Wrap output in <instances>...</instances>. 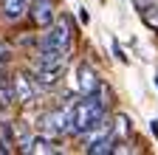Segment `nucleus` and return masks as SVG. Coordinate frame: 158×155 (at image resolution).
Masks as SVG:
<instances>
[{"label": "nucleus", "instance_id": "obj_1", "mask_svg": "<svg viewBox=\"0 0 158 155\" xmlns=\"http://www.w3.org/2000/svg\"><path fill=\"white\" fill-rule=\"evenodd\" d=\"M65 65H68V48H62V51L59 48H40L34 56V65H31L34 82L45 85V88L56 85L59 76L65 73Z\"/></svg>", "mask_w": 158, "mask_h": 155}, {"label": "nucleus", "instance_id": "obj_2", "mask_svg": "<svg viewBox=\"0 0 158 155\" xmlns=\"http://www.w3.org/2000/svg\"><path fill=\"white\" fill-rule=\"evenodd\" d=\"M102 119H105L102 90H96L90 96H82V99L73 104V130H71V135H85L88 130H93Z\"/></svg>", "mask_w": 158, "mask_h": 155}, {"label": "nucleus", "instance_id": "obj_3", "mask_svg": "<svg viewBox=\"0 0 158 155\" xmlns=\"http://www.w3.org/2000/svg\"><path fill=\"white\" fill-rule=\"evenodd\" d=\"M40 130H43L45 135H51V138L71 135V130H73V104L45 113V116H43V121H40Z\"/></svg>", "mask_w": 158, "mask_h": 155}, {"label": "nucleus", "instance_id": "obj_4", "mask_svg": "<svg viewBox=\"0 0 158 155\" xmlns=\"http://www.w3.org/2000/svg\"><path fill=\"white\" fill-rule=\"evenodd\" d=\"M71 45V23L65 20H54L48 28H45V34L40 37V48H68Z\"/></svg>", "mask_w": 158, "mask_h": 155}, {"label": "nucleus", "instance_id": "obj_5", "mask_svg": "<svg viewBox=\"0 0 158 155\" xmlns=\"http://www.w3.org/2000/svg\"><path fill=\"white\" fill-rule=\"evenodd\" d=\"M76 90L82 93V96H90V93H96V90H102V85H99V76H96L93 68L85 65V62L76 68Z\"/></svg>", "mask_w": 158, "mask_h": 155}, {"label": "nucleus", "instance_id": "obj_6", "mask_svg": "<svg viewBox=\"0 0 158 155\" xmlns=\"http://www.w3.org/2000/svg\"><path fill=\"white\" fill-rule=\"evenodd\" d=\"M14 79V102H20V104H28V102H34V96H37V85H34V79H28V76H11Z\"/></svg>", "mask_w": 158, "mask_h": 155}, {"label": "nucleus", "instance_id": "obj_7", "mask_svg": "<svg viewBox=\"0 0 158 155\" xmlns=\"http://www.w3.org/2000/svg\"><path fill=\"white\" fill-rule=\"evenodd\" d=\"M31 20L37 26L48 28L54 23V0H34L31 3Z\"/></svg>", "mask_w": 158, "mask_h": 155}, {"label": "nucleus", "instance_id": "obj_8", "mask_svg": "<svg viewBox=\"0 0 158 155\" xmlns=\"http://www.w3.org/2000/svg\"><path fill=\"white\" fill-rule=\"evenodd\" d=\"M26 11V0H3V14L6 20H20Z\"/></svg>", "mask_w": 158, "mask_h": 155}, {"label": "nucleus", "instance_id": "obj_9", "mask_svg": "<svg viewBox=\"0 0 158 155\" xmlns=\"http://www.w3.org/2000/svg\"><path fill=\"white\" fill-rule=\"evenodd\" d=\"M113 144H116L113 135H105V138H99V141L88 144V152H90V155H105V152H113V149H116Z\"/></svg>", "mask_w": 158, "mask_h": 155}, {"label": "nucleus", "instance_id": "obj_10", "mask_svg": "<svg viewBox=\"0 0 158 155\" xmlns=\"http://www.w3.org/2000/svg\"><path fill=\"white\" fill-rule=\"evenodd\" d=\"M0 144H3V152H11L14 138H11V124H0Z\"/></svg>", "mask_w": 158, "mask_h": 155}, {"label": "nucleus", "instance_id": "obj_11", "mask_svg": "<svg viewBox=\"0 0 158 155\" xmlns=\"http://www.w3.org/2000/svg\"><path fill=\"white\" fill-rule=\"evenodd\" d=\"M9 56H11V48H9L6 43H0V65H3V62H9Z\"/></svg>", "mask_w": 158, "mask_h": 155}, {"label": "nucleus", "instance_id": "obj_12", "mask_svg": "<svg viewBox=\"0 0 158 155\" xmlns=\"http://www.w3.org/2000/svg\"><path fill=\"white\" fill-rule=\"evenodd\" d=\"M0 152H3V144H0Z\"/></svg>", "mask_w": 158, "mask_h": 155}]
</instances>
